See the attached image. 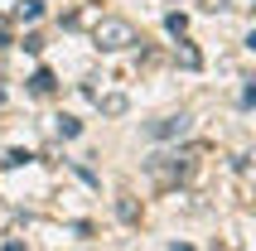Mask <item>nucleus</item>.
Here are the masks:
<instances>
[{"label":"nucleus","mask_w":256,"mask_h":251,"mask_svg":"<svg viewBox=\"0 0 256 251\" xmlns=\"http://www.w3.org/2000/svg\"><path fill=\"white\" fill-rule=\"evenodd\" d=\"M92 44H97L102 54H121L130 44H140V29L130 24V20H121V14H102L97 24H92Z\"/></svg>","instance_id":"1"},{"label":"nucleus","mask_w":256,"mask_h":251,"mask_svg":"<svg viewBox=\"0 0 256 251\" xmlns=\"http://www.w3.org/2000/svg\"><path fill=\"white\" fill-rule=\"evenodd\" d=\"M188 160H194V154H155V160H150V174H155L160 184H174V179L188 174Z\"/></svg>","instance_id":"2"},{"label":"nucleus","mask_w":256,"mask_h":251,"mask_svg":"<svg viewBox=\"0 0 256 251\" xmlns=\"http://www.w3.org/2000/svg\"><path fill=\"white\" fill-rule=\"evenodd\" d=\"M188 136V116H160V121H150V140H179Z\"/></svg>","instance_id":"3"},{"label":"nucleus","mask_w":256,"mask_h":251,"mask_svg":"<svg viewBox=\"0 0 256 251\" xmlns=\"http://www.w3.org/2000/svg\"><path fill=\"white\" fill-rule=\"evenodd\" d=\"M116 212H121V222H140V203H136L130 194L116 198Z\"/></svg>","instance_id":"4"},{"label":"nucleus","mask_w":256,"mask_h":251,"mask_svg":"<svg viewBox=\"0 0 256 251\" xmlns=\"http://www.w3.org/2000/svg\"><path fill=\"white\" fill-rule=\"evenodd\" d=\"M44 14V0H20L14 5V20H39Z\"/></svg>","instance_id":"5"},{"label":"nucleus","mask_w":256,"mask_h":251,"mask_svg":"<svg viewBox=\"0 0 256 251\" xmlns=\"http://www.w3.org/2000/svg\"><path fill=\"white\" fill-rule=\"evenodd\" d=\"M29 87H34V92H54V72H48V68H39L34 78H29Z\"/></svg>","instance_id":"6"},{"label":"nucleus","mask_w":256,"mask_h":251,"mask_svg":"<svg viewBox=\"0 0 256 251\" xmlns=\"http://www.w3.org/2000/svg\"><path fill=\"white\" fill-rule=\"evenodd\" d=\"M102 112H106V116H121V112H126V97H121V92H116V97H102Z\"/></svg>","instance_id":"7"},{"label":"nucleus","mask_w":256,"mask_h":251,"mask_svg":"<svg viewBox=\"0 0 256 251\" xmlns=\"http://www.w3.org/2000/svg\"><path fill=\"white\" fill-rule=\"evenodd\" d=\"M78 130H82V121H72V116H58V136H63V140H72Z\"/></svg>","instance_id":"8"},{"label":"nucleus","mask_w":256,"mask_h":251,"mask_svg":"<svg viewBox=\"0 0 256 251\" xmlns=\"http://www.w3.org/2000/svg\"><path fill=\"white\" fill-rule=\"evenodd\" d=\"M164 29H170V34H184L188 20H184V14H164Z\"/></svg>","instance_id":"9"},{"label":"nucleus","mask_w":256,"mask_h":251,"mask_svg":"<svg viewBox=\"0 0 256 251\" xmlns=\"http://www.w3.org/2000/svg\"><path fill=\"white\" fill-rule=\"evenodd\" d=\"M179 63H184V68H198V48H188V44H184V48H179Z\"/></svg>","instance_id":"10"},{"label":"nucleus","mask_w":256,"mask_h":251,"mask_svg":"<svg viewBox=\"0 0 256 251\" xmlns=\"http://www.w3.org/2000/svg\"><path fill=\"white\" fill-rule=\"evenodd\" d=\"M198 5H203V10H208V14H222V10H228V5H232V0H198Z\"/></svg>","instance_id":"11"},{"label":"nucleus","mask_w":256,"mask_h":251,"mask_svg":"<svg viewBox=\"0 0 256 251\" xmlns=\"http://www.w3.org/2000/svg\"><path fill=\"white\" fill-rule=\"evenodd\" d=\"M246 48H252V54H256V29H252V34H246Z\"/></svg>","instance_id":"12"},{"label":"nucleus","mask_w":256,"mask_h":251,"mask_svg":"<svg viewBox=\"0 0 256 251\" xmlns=\"http://www.w3.org/2000/svg\"><path fill=\"white\" fill-rule=\"evenodd\" d=\"M252 5H256V0H252Z\"/></svg>","instance_id":"13"}]
</instances>
